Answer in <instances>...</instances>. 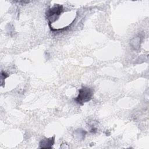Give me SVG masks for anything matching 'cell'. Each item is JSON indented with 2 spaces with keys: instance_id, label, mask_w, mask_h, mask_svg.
<instances>
[{
  "instance_id": "obj_4",
  "label": "cell",
  "mask_w": 149,
  "mask_h": 149,
  "mask_svg": "<svg viewBox=\"0 0 149 149\" xmlns=\"http://www.w3.org/2000/svg\"><path fill=\"white\" fill-rule=\"evenodd\" d=\"M86 134V132L81 129H78L75 131V135L76 136L79 137V139H83L84 137V136Z\"/></svg>"
},
{
  "instance_id": "obj_3",
  "label": "cell",
  "mask_w": 149,
  "mask_h": 149,
  "mask_svg": "<svg viewBox=\"0 0 149 149\" xmlns=\"http://www.w3.org/2000/svg\"><path fill=\"white\" fill-rule=\"evenodd\" d=\"M55 141V136L49 139L42 140L40 143V147L42 148H50L54 144Z\"/></svg>"
},
{
  "instance_id": "obj_2",
  "label": "cell",
  "mask_w": 149,
  "mask_h": 149,
  "mask_svg": "<svg viewBox=\"0 0 149 149\" xmlns=\"http://www.w3.org/2000/svg\"><path fill=\"white\" fill-rule=\"evenodd\" d=\"M63 10V8L62 5L56 4L52 8L49 9L46 12V17L48 20L49 26L53 22H55L59 17Z\"/></svg>"
},
{
  "instance_id": "obj_1",
  "label": "cell",
  "mask_w": 149,
  "mask_h": 149,
  "mask_svg": "<svg viewBox=\"0 0 149 149\" xmlns=\"http://www.w3.org/2000/svg\"><path fill=\"white\" fill-rule=\"evenodd\" d=\"M94 94L93 90L87 87H83L79 90V94L74 99V101L80 105H83L84 103L90 101Z\"/></svg>"
}]
</instances>
